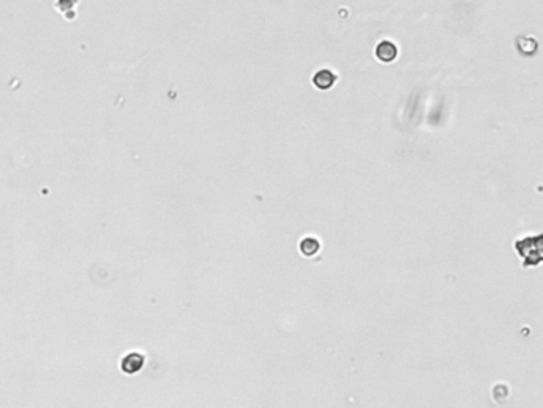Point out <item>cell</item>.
Masks as SVG:
<instances>
[{
  "label": "cell",
  "mask_w": 543,
  "mask_h": 408,
  "mask_svg": "<svg viewBox=\"0 0 543 408\" xmlns=\"http://www.w3.org/2000/svg\"><path fill=\"white\" fill-rule=\"evenodd\" d=\"M145 365V357L139 352H129L121 359V370L128 375L139 373Z\"/></svg>",
  "instance_id": "1"
},
{
  "label": "cell",
  "mask_w": 543,
  "mask_h": 408,
  "mask_svg": "<svg viewBox=\"0 0 543 408\" xmlns=\"http://www.w3.org/2000/svg\"><path fill=\"white\" fill-rule=\"evenodd\" d=\"M335 83H336V75L330 69H320L314 74V77H312V85L320 91H327V90L333 88Z\"/></svg>",
  "instance_id": "2"
},
{
  "label": "cell",
  "mask_w": 543,
  "mask_h": 408,
  "mask_svg": "<svg viewBox=\"0 0 543 408\" xmlns=\"http://www.w3.org/2000/svg\"><path fill=\"white\" fill-rule=\"evenodd\" d=\"M376 58L383 62H392L397 58V46L389 40H383L376 46Z\"/></svg>",
  "instance_id": "3"
},
{
  "label": "cell",
  "mask_w": 543,
  "mask_h": 408,
  "mask_svg": "<svg viewBox=\"0 0 543 408\" xmlns=\"http://www.w3.org/2000/svg\"><path fill=\"white\" fill-rule=\"evenodd\" d=\"M516 48L522 56H532L537 53L538 45L532 37H518L516 39Z\"/></svg>",
  "instance_id": "4"
},
{
  "label": "cell",
  "mask_w": 543,
  "mask_h": 408,
  "mask_svg": "<svg viewBox=\"0 0 543 408\" xmlns=\"http://www.w3.org/2000/svg\"><path fill=\"white\" fill-rule=\"evenodd\" d=\"M320 251V242L316 238H303L300 242V252L304 257H314Z\"/></svg>",
  "instance_id": "5"
},
{
  "label": "cell",
  "mask_w": 543,
  "mask_h": 408,
  "mask_svg": "<svg viewBox=\"0 0 543 408\" xmlns=\"http://www.w3.org/2000/svg\"><path fill=\"white\" fill-rule=\"evenodd\" d=\"M75 5H78V0H56V8L65 16H67V13H72L75 16Z\"/></svg>",
  "instance_id": "6"
}]
</instances>
